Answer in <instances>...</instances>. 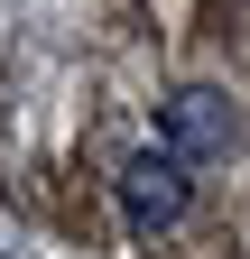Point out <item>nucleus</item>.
<instances>
[{"label":"nucleus","instance_id":"nucleus-1","mask_svg":"<svg viewBox=\"0 0 250 259\" xmlns=\"http://www.w3.org/2000/svg\"><path fill=\"white\" fill-rule=\"evenodd\" d=\"M158 148L176 157V167H223V157L241 148V111H232V93H213V83L167 93V111H158Z\"/></svg>","mask_w":250,"mask_h":259},{"label":"nucleus","instance_id":"nucleus-2","mask_svg":"<svg viewBox=\"0 0 250 259\" xmlns=\"http://www.w3.org/2000/svg\"><path fill=\"white\" fill-rule=\"evenodd\" d=\"M185 204H195V185H185V167L167 148H139L130 167H120V222H130V232H176Z\"/></svg>","mask_w":250,"mask_h":259}]
</instances>
